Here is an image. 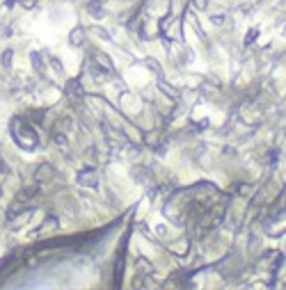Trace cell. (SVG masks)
Here are the masks:
<instances>
[{
	"label": "cell",
	"mask_w": 286,
	"mask_h": 290,
	"mask_svg": "<svg viewBox=\"0 0 286 290\" xmlns=\"http://www.w3.org/2000/svg\"><path fill=\"white\" fill-rule=\"evenodd\" d=\"M12 137H14V142L21 148H25V151H32V148L39 146L37 131L28 121H23V119H14L12 121Z\"/></svg>",
	"instance_id": "6da1fadb"
},
{
	"label": "cell",
	"mask_w": 286,
	"mask_h": 290,
	"mask_svg": "<svg viewBox=\"0 0 286 290\" xmlns=\"http://www.w3.org/2000/svg\"><path fill=\"white\" fill-rule=\"evenodd\" d=\"M48 176H51V167H48V165H42V169L37 172V181H46Z\"/></svg>",
	"instance_id": "7a4b0ae2"
},
{
	"label": "cell",
	"mask_w": 286,
	"mask_h": 290,
	"mask_svg": "<svg viewBox=\"0 0 286 290\" xmlns=\"http://www.w3.org/2000/svg\"><path fill=\"white\" fill-rule=\"evenodd\" d=\"M195 5H197V7H202V9H204V7H206V0H195Z\"/></svg>",
	"instance_id": "3957f363"
},
{
	"label": "cell",
	"mask_w": 286,
	"mask_h": 290,
	"mask_svg": "<svg viewBox=\"0 0 286 290\" xmlns=\"http://www.w3.org/2000/svg\"><path fill=\"white\" fill-rule=\"evenodd\" d=\"M5 2H7V0H0V5H5Z\"/></svg>",
	"instance_id": "277c9868"
}]
</instances>
